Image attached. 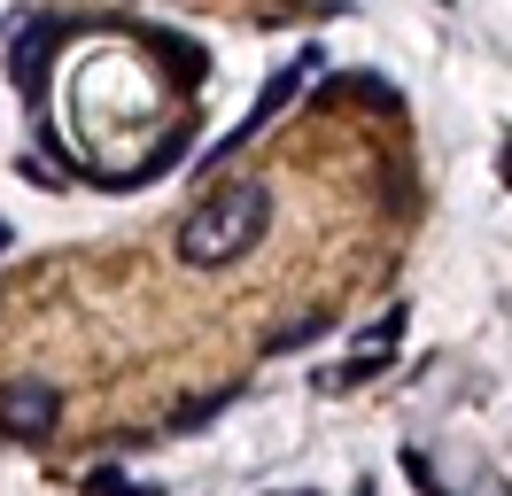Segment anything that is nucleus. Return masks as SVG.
<instances>
[{
	"instance_id": "obj_13",
	"label": "nucleus",
	"mask_w": 512,
	"mask_h": 496,
	"mask_svg": "<svg viewBox=\"0 0 512 496\" xmlns=\"http://www.w3.org/2000/svg\"><path fill=\"white\" fill-rule=\"evenodd\" d=\"M288 496H295V489H288Z\"/></svg>"
},
{
	"instance_id": "obj_12",
	"label": "nucleus",
	"mask_w": 512,
	"mask_h": 496,
	"mask_svg": "<svg viewBox=\"0 0 512 496\" xmlns=\"http://www.w3.org/2000/svg\"><path fill=\"white\" fill-rule=\"evenodd\" d=\"M427 496H450V489H443V481H435V489H427Z\"/></svg>"
},
{
	"instance_id": "obj_6",
	"label": "nucleus",
	"mask_w": 512,
	"mask_h": 496,
	"mask_svg": "<svg viewBox=\"0 0 512 496\" xmlns=\"http://www.w3.org/2000/svg\"><path fill=\"white\" fill-rule=\"evenodd\" d=\"M319 101H373V109H396V86L373 78V70H357V78H326Z\"/></svg>"
},
{
	"instance_id": "obj_8",
	"label": "nucleus",
	"mask_w": 512,
	"mask_h": 496,
	"mask_svg": "<svg viewBox=\"0 0 512 496\" xmlns=\"http://www.w3.org/2000/svg\"><path fill=\"white\" fill-rule=\"evenodd\" d=\"M86 489H94V496H163V489H148V481L117 473V465H94V473H86Z\"/></svg>"
},
{
	"instance_id": "obj_10",
	"label": "nucleus",
	"mask_w": 512,
	"mask_h": 496,
	"mask_svg": "<svg viewBox=\"0 0 512 496\" xmlns=\"http://www.w3.org/2000/svg\"><path fill=\"white\" fill-rule=\"evenodd\" d=\"M497 179H505V186H512V140H505V155H497Z\"/></svg>"
},
{
	"instance_id": "obj_9",
	"label": "nucleus",
	"mask_w": 512,
	"mask_h": 496,
	"mask_svg": "<svg viewBox=\"0 0 512 496\" xmlns=\"http://www.w3.org/2000/svg\"><path fill=\"white\" fill-rule=\"evenodd\" d=\"M326 334V310H311V318H295L288 334H272V349H303V341H319Z\"/></svg>"
},
{
	"instance_id": "obj_2",
	"label": "nucleus",
	"mask_w": 512,
	"mask_h": 496,
	"mask_svg": "<svg viewBox=\"0 0 512 496\" xmlns=\"http://www.w3.org/2000/svg\"><path fill=\"white\" fill-rule=\"evenodd\" d=\"M311 62H326V55H295V62H280V70H272V86H264V93L249 101V117L233 124V132H225V140H218L210 155H202V163H225L233 148H249L256 132H264V124H272V117H280V109L295 101V86H303V70H311Z\"/></svg>"
},
{
	"instance_id": "obj_7",
	"label": "nucleus",
	"mask_w": 512,
	"mask_h": 496,
	"mask_svg": "<svg viewBox=\"0 0 512 496\" xmlns=\"http://www.w3.org/2000/svg\"><path fill=\"white\" fill-rule=\"evenodd\" d=\"M241 403V388H218V396H194V403H179V419H171V434H194V427H210L218 411H233Z\"/></svg>"
},
{
	"instance_id": "obj_4",
	"label": "nucleus",
	"mask_w": 512,
	"mask_h": 496,
	"mask_svg": "<svg viewBox=\"0 0 512 496\" xmlns=\"http://www.w3.org/2000/svg\"><path fill=\"white\" fill-rule=\"evenodd\" d=\"M63 16H24L16 24V39H8V78L24 86V101H47V47L63 39Z\"/></svg>"
},
{
	"instance_id": "obj_3",
	"label": "nucleus",
	"mask_w": 512,
	"mask_h": 496,
	"mask_svg": "<svg viewBox=\"0 0 512 496\" xmlns=\"http://www.w3.org/2000/svg\"><path fill=\"white\" fill-rule=\"evenodd\" d=\"M55 419H63V396H55L47 380H8V388H0V434H8V442H47Z\"/></svg>"
},
{
	"instance_id": "obj_5",
	"label": "nucleus",
	"mask_w": 512,
	"mask_h": 496,
	"mask_svg": "<svg viewBox=\"0 0 512 496\" xmlns=\"http://www.w3.org/2000/svg\"><path fill=\"white\" fill-rule=\"evenodd\" d=\"M396 334H404V310H388L381 326H365V349H357L350 365H334V372H319L326 388H357V380H373V372L388 365V349H396Z\"/></svg>"
},
{
	"instance_id": "obj_11",
	"label": "nucleus",
	"mask_w": 512,
	"mask_h": 496,
	"mask_svg": "<svg viewBox=\"0 0 512 496\" xmlns=\"http://www.w3.org/2000/svg\"><path fill=\"white\" fill-rule=\"evenodd\" d=\"M8 248H16V233H8V217H0V256H8Z\"/></svg>"
},
{
	"instance_id": "obj_1",
	"label": "nucleus",
	"mask_w": 512,
	"mask_h": 496,
	"mask_svg": "<svg viewBox=\"0 0 512 496\" xmlns=\"http://www.w3.org/2000/svg\"><path fill=\"white\" fill-rule=\"evenodd\" d=\"M264 225H272V186H218L210 202H194V217L179 225V264L194 272H225V264H241L256 241H264Z\"/></svg>"
}]
</instances>
